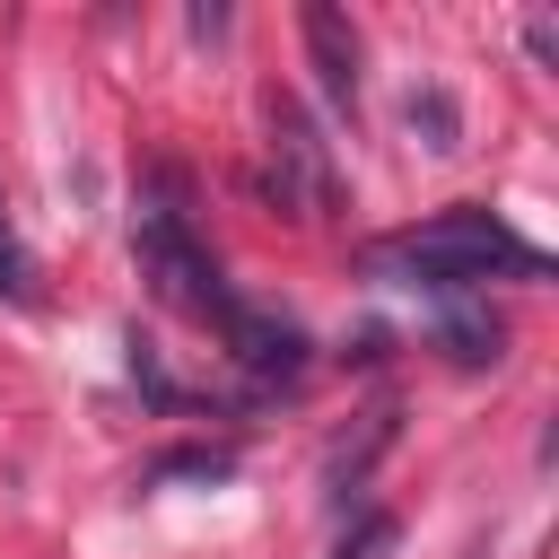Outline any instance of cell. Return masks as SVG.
<instances>
[{
  "instance_id": "obj_1",
  "label": "cell",
  "mask_w": 559,
  "mask_h": 559,
  "mask_svg": "<svg viewBox=\"0 0 559 559\" xmlns=\"http://www.w3.org/2000/svg\"><path fill=\"white\" fill-rule=\"evenodd\" d=\"M376 280H411V288H480V280H542V245H524L507 218L489 210H445L428 227H402L367 253Z\"/></svg>"
},
{
  "instance_id": "obj_2",
  "label": "cell",
  "mask_w": 559,
  "mask_h": 559,
  "mask_svg": "<svg viewBox=\"0 0 559 559\" xmlns=\"http://www.w3.org/2000/svg\"><path fill=\"white\" fill-rule=\"evenodd\" d=\"M131 253H140V280L166 297V306H183V314H201V323H218L236 297L218 288V262L201 253V236H192V210H183V175H148V192H140V218H131Z\"/></svg>"
},
{
  "instance_id": "obj_3",
  "label": "cell",
  "mask_w": 559,
  "mask_h": 559,
  "mask_svg": "<svg viewBox=\"0 0 559 559\" xmlns=\"http://www.w3.org/2000/svg\"><path fill=\"white\" fill-rule=\"evenodd\" d=\"M271 192H280V210H332V166H323V140H314V122L288 105V96H271Z\"/></svg>"
},
{
  "instance_id": "obj_4",
  "label": "cell",
  "mask_w": 559,
  "mask_h": 559,
  "mask_svg": "<svg viewBox=\"0 0 559 559\" xmlns=\"http://www.w3.org/2000/svg\"><path fill=\"white\" fill-rule=\"evenodd\" d=\"M218 332H227L236 367H245V376H262V384H288V376L306 367V332H297V323H280V314H262V306H227V314H218Z\"/></svg>"
},
{
  "instance_id": "obj_5",
  "label": "cell",
  "mask_w": 559,
  "mask_h": 559,
  "mask_svg": "<svg viewBox=\"0 0 559 559\" xmlns=\"http://www.w3.org/2000/svg\"><path fill=\"white\" fill-rule=\"evenodd\" d=\"M306 52H314V79H323V96L332 105H358V26L332 9V0H306Z\"/></svg>"
},
{
  "instance_id": "obj_6",
  "label": "cell",
  "mask_w": 559,
  "mask_h": 559,
  "mask_svg": "<svg viewBox=\"0 0 559 559\" xmlns=\"http://www.w3.org/2000/svg\"><path fill=\"white\" fill-rule=\"evenodd\" d=\"M402 122H411V131H428V148H437V157H445V148H463V122H454V96H445V87H411Z\"/></svg>"
},
{
  "instance_id": "obj_7",
  "label": "cell",
  "mask_w": 559,
  "mask_h": 559,
  "mask_svg": "<svg viewBox=\"0 0 559 559\" xmlns=\"http://www.w3.org/2000/svg\"><path fill=\"white\" fill-rule=\"evenodd\" d=\"M437 341H445V358H463V367L498 358V323H489V314H454V323H445Z\"/></svg>"
},
{
  "instance_id": "obj_8",
  "label": "cell",
  "mask_w": 559,
  "mask_h": 559,
  "mask_svg": "<svg viewBox=\"0 0 559 559\" xmlns=\"http://www.w3.org/2000/svg\"><path fill=\"white\" fill-rule=\"evenodd\" d=\"M393 542H402V524L376 507V515H358V533H341V550H332V559H384Z\"/></svg>"
},
{
  "instance_id": "obj_9",
  "label": "cell",
  "mask_w": 559,
  "mask_h": 559,
  "mask_svg": "<svg viewBox=\"0 0 559 559\" xmlns=\"http://www.w3.org/2000/svg\"><path fill=\"white\" fill-rule=\"evenodd\" d=\"M0 297H26V262H17V245H9V227H0Z\"/></svg>"
}]
</instances>
